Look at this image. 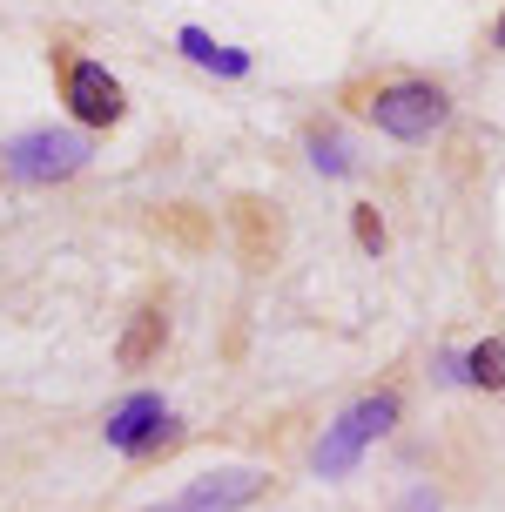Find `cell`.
Wrapping results in <instances>:
<instances>
[{
	"instance_id": "obj_14",
	"label": "cell",
	"mask_w": 505,
	"mask_h": 512,
	"mask_svg": "<svg viewBox=\"0 0 505 512\" xmlns=\"http://www.w3.org/2000/svg\"><path fill=\"white\" fill-rule=\"evenodd\" d=\"M499 48H505V21H499Z\"/></svg>"
},
{
	"instance_id": "obj_13",
	"label": "cell",
	"mask_w": 505,
	"mask_h": 512,
	"mask_svg": "<svg viewBox=\"0 0 505 512\" xmlns=\"http://www.w3.org/2000/svg\"><path fill=\"white\" fill-rule=\"evenodd\" d=\"M404 512H438V499H431V492H411V499H404Z\"/></svg>"
},
{
	"instance_id": "obj_7",
	"label": "cell",
	"mask_w": 505,
	"mask_h": 512,
	"mask_svg": "<svg viewBox=\"0 0 505 512\" xmlns=\"http://www.w3.org/2000/svg\"><path fill=\"white\" fill-rule=\"evenodd\" d=\"M236 216V250H243V263H270L283 243V223H277V209L270 203H256V196H243V203L229 209Z\"/></svg>"
},
{
	"instance_id": "obj_8",
	"label": "cell",
	"mask_w": 505,
	"mask_h": 512,
	"mask_svg": "<svg viewBox=\"0 0 505 512\" xmlns=\"http://www.w3.org/2000/svg\"><path fill=\"white\" fill-rule=\"evenodd\" d=\"M162 337H169V317H162L155 304H142V310H135V324L122 331V344H115V364H122V371H142V364L162 351Z\"/></svg>"
},
{
	"instance_id": "obj_12",
	"label": "cell",
	"mask_w": 505,
	"mask_h": 512,
	"mask_svg": "<svg viewBox=\"0 0 505 512\" xmlns=\"http://www.w3.org/2000/svg\"><path fill=\"white\" fill-rule=\"evenodd\" d=\"M351 223H357V243H364V250H384V223H378V209H371V203L351 209Z\"/></svg>"
},
{
	"instance_id": "obj_10",
	"label": "cell",
	"mask_w": 505,
	"mask_h": 512,
	"mask_svg": "<svg viewBox=\"0 0 505 512\" xmlns=\"http://www.w3.org/2000/svg\"><path fill=\"white\" fill-rule=\"evenodd\" d=\"M458 378L479 384V391H505V344H499V337H485L479 351H465V358H458Z\"/></svg>"
},
{
	"instance_id": "obj_2",
	"label": "cell",
	"mask_w": 505,
	"mask_h": 512,
	"mask_svg": "<svg viewBox=\"0 0 505 512\" xmlns=\"http://www.w3.org/2000/svg\"><path fill=\"white\" fill-rule=\"evenodd\" d=\"M88 135H75V128H27V135H14L7 149H0V169L14 182H61V176H81L88 169Z\"/></svg>"
},
{
	"instance_id": "obj_3",
	"label": "cell",
	"mask_w": 505,
	"mask_h": 512,
	"mask_svg": "<svg viewBox=\"0 0 505 512\" xmlns=\"http://www.w3.org/2000/svg\"><path fill=\"white\" fill-rule=\"evenodd\" d=\"M364 115H371L384 135H398V142H425L431 128H445L452 102H445L431 81H391V88H378V95L364 102Z\"/></svg>"
},
{
	"instance_id": "obj_11",
	"label": "cell",
	"mask_w": 505,
	"mask_h": 512,
	"mask_svg": "<svg viewBox=\"0 0 505 512\" xmlns=\"http://www.w3.org/2000/svg\"><path fill=\"white\" fill-rule=\"evenodd\" d=\"M310 169L317 176H351V149L337 135H310Z\"/></svg>"
},
{
	"instance_id": "obj_4",
	"label": "cell",
	"mask_w": 505,
	"mask_h": 512,
	"mask_svg": "<svg viewBox=\"0 0 505 512\" xmlns=\"http://www.w3.org/2000/svg\"><path fill=\"white\" fill-rule=\"evenodd\" d=\"M256 492H263V472H250V465H223V472L189 479L176 499H162V506H149V512H243Z\"/></svg>"
},
{
	"instance_id": "obj_5",
	"label": "cell",
	"mask_w": 505,
	"mask_h": 512,
	"mask_svg": "<svg viewBox=\"0 0 505 512\" xmlns=\"http://www.w3.org/2000/svg\"><path fill=\"white\" fill-rule=\"evenodd\" d=\"M108 445L115 452H162V445H176V418L155 391H135L108 411Z\"/></svg>"
},
{
	"instance_id": "obj_1",
	"label": "cell",
	"mask_w": 505,
	"mask_h": 512,
	"mask_svg": "<svg viewBox=\"0 0 505 512\" xmlns=\"http://www.w3.org/2000/svg\"><path fill=\"white\" fill-rule=\"evenodd\" d=\"M391 425H398V398H391V391H378V398H357V405H344V411L324 425V438H317V459H310V465H317L324 479H344V472L364 459V445H371V438H384Z\"/></svg>"
},
{
	"instance_id": "obj_6",
	"label": "cell",
	"mask_w": 505,
	"mask_h": 512,
	"mask_svg": "<svg viewBox=\"0 0 505 512\" xmlns=\"http://www.w3.org/2000/svg\"><path fill=\"white\" fill-rule=\"evenodd\" d=\"M61 81H68V108H75V122L88 128H108V122H122V81L108 75L101 61H68L61 68Z\"/></svg>"
},
{
	"instance_id": "obj_9",
	"label": "cell",
	"mask_w": 505,
	"mask_h": 512,
	"mask_svg": "<svg viewBox=\"0 0 505 512\" xmlns=\"http://www.w3.org/2000/svg\"><path fill=\"white\" fill-rule=\"evenodd\" d=\"M176 48L189 54L196 68H209V75H229V81L250 75V54H243V48H216V34H209V27H182Z\"/></svg>"
}]
</instances>
